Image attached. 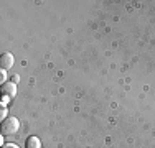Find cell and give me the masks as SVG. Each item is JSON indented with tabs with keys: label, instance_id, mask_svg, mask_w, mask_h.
Wrapping results in <instances>:
<instances>
[{
	"label": "cell",
	"instance_id": "cell-1",
	"mask_svg": "<svg viewBox=\"0 0 155 148\" xmlns=\"http://www.w3.org/2000/svg\"><path fill=\"white\" fill-rule=\"evenodd\" d=\"M20 130V122L17 117H7L2 122V133L3 135H13Z\"/></svg>",
	"mask_w": 155,
	"mask_h": 148
},
{
	"label": "cell",
	"instance_id": "cell-2",
	"mask_svg": "<svg viewBox=\"0 0 155 148\" xmlns=\"http://www.w3.org/2000/svg\"><path fill=\"white\" fill-rule=\"evenodd\" d=\"M3 97H8V99H13L17 95V84L12 82V81H7L5 84H2V89H0Z\"/></svg>",
	"mask_w": 155,
	"mask_h": 148
},
{
	"label": "cell",
	"instance_id": "cell-3",
	"mask_svg": "<svg viewBox=\"0 0 155 148\" xmlns=\"http://www.w3.org/2000/svg\"><path fill=\"white\" fill-rule=\"evenodd\" d=\"M13 63H15V59H13V54L12 53H3L2 56H0V68H2L3 71L12 69Z\"/></svg>",
	"mask_w": 155,
	"mask_h": 148
},
{
	"label": "cell",
	"instance_id": "cell-4",
	"mask_svg": "<svg viewBox=\"0 0 155 148\" xmlns=\"http://www.w3.org/2000/svg\"><path fill=\"white\" fill-rule=\"evenodd\" d=\"M25 148H41V140L38 137H28L27 142H25Z\"/></svg>",
	"mask_w": 155,
	"mask_h": 148
},
{
	"label": "cell",
	"instance_id": "cell-5",
	"mask_svg": "<svg viewBox=\"0 0 155 148\" xmlns=\"http://www.w3.org/2000/svg\"><path fill=\"white\" fill-rule=\"evenodd\" d=\"M5 118H7V107L5 105H2V110H0V120H5Z\"/></svg>",
	"mask_w": 155,
	"mask_h": 148
},
{
	"label": "cell",
	"instance_id": "cell-6",
	"mask_svg": "<svg viewBox=\"0 0 155 148\" xmlns=\"http://www.w3.org/2000/svg\"><path fill=\"white\" fill-rule=\"evenodd\" d=\"M0 82H2V84L7 82V71H3V69L0 71Z\"/></svg>",
	"mask_w": 155,
	"mask_h": 148
},
{
	"label": "cell",
	"instance_id": "cell-7",
	"mask_svg": "<svg viewBox=\"0 0 155 148\" xmlns=\"http://www.w3.org/2000/svg\"><path fill=\"white\" fill-rule=\"evenodd\" d=\"M2 148H20V146H18L17 143H5Z\"/></svg>",
	"mask_w": 155,
	"mask_h": 148
},
{
	"label": "cell",
	"instance_id": "cell-8",
	"mask_svg": "<svg viewBox=\"0 0 155 148\" xmlns=\"http://www.w3.org/2000/svg\"><path fill=\"white\" fill-rule=\"evenodd\" d=\"M10 81H12V82H18V81H20V76H18V74H13V76H12V79H10Z\"/></svg>",
	"mask_w": 155,
	"mask_h": 148
}]
</instances>
